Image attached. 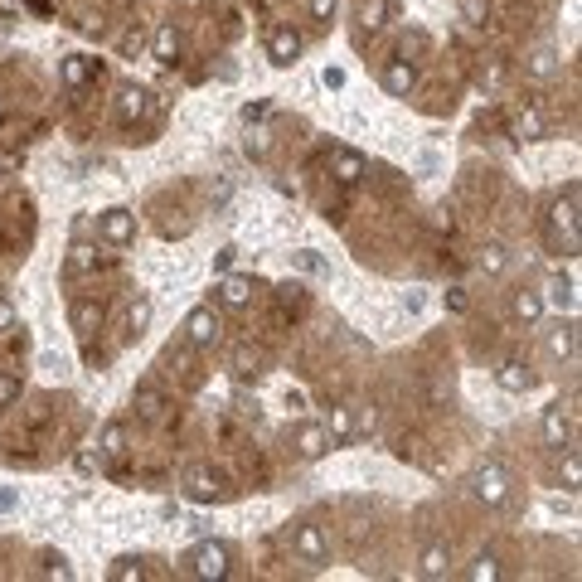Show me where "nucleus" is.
Masks as SVG:
<instances>
[{"mask_svg": "<svg viewBox=\"0 0 582 582\" xmlns=\"http://www.w3.org/2000/svg\"><path fill=\"white\" fill-rule=\"evenodd\" d=\"M311 15H316V20H330V15H335V0H311Z\"/></svg>", "mask_w": 582, "mask_h": 582, "instance_id": "obj_25", "label": "nucleus"}, {"mask_svg": "<svg viewBox=\"0 0 582 582\" xmlns=\"http://www.w3.org/2000/svg\"><path fill=\"white\" fill-rule=\"evenodd\" d=\"M320 83H325V87H345V73H340V68H325V73H320Z\"/></svg>", "mask_w": 582, "mask_h": 582, "instance_id": "obj_28", "label": "nucleus"}, {"mask_svg": "<svg viewBox=\"0 0 582 582\" xmlns=\"http://www.w3.org/2000/svg\"><path fill=\"white\" fill-rule=\"evenodd\" d=\"M296 549H301V558H311V563H320L325 558V534L316 524H306L301 534H296Z\"/></svg>", "mask_w": 582, "mask_h": 582, "instance_id": "obj_7", "label": "nucleus"}, {"mask_svg": "<svg viewBox=\"0 0 582 582\" xmlns=\"http://www.w3.org/2000/svg\"><path fill=\"white\" fill-rule=\"evenodd\" d=\"M146 107H151V102H146V92H136V87H131V92H122V112H126V117H141Z\"/></svg>", "mask_w": 582, "mask_h": 582, "instance_id": "obj_17", "label": "nucleus"}, {"mask_svg": "<svg viewBox=\"0 0 582 582\" xmlns=\"http://www.w3.org/2000/svg\"><path fill=\"white\" fill-rule=\"evenodd\" d=\"M534 73H554V54H549V49L534 54Z\"/></svg>", "mask_w": 582, "mask_h": 582, "instance_id": "obj_26", "label": "nucleus"}, {"mask_svg": "<svg viewBox=\"0 0 582 582\" xmlns=\"http://www.w3.org/2000/svg\"><path fill=\"white\" fill-rule=\"evenodd\" d=\"M480 267H485V272H500V267H505V248H485Z\"/></svg>", "mask_w": 582, "mask_h": 582, "instance_id": "obj_21", "label": "nucleus"}, {"mask_svg": "<svg viewBox=\"0 0 582 582\" xmlns=\"http://www.w3.org/2000/svg\"><path fill=\"white\" fill-rule=\"evenodd\" d=\"M190 573H194V578H223V573H228V549H223V544H204V549H194Z\"/></svg>", "mask_w": 582, "mask_h": 582, "instance_id": "obj_1", "label": "nucleus"}, {"mask_svg": "<svg viewBox=\"0 0 582 582\" xmlns=\"http://www.w3.org/2000/svg\"><path fill=\"white\" fill-rule=\"evenodd\" d=\"M10 325H15V311H10V306L0 301V330H10Z\"/></svg>", "mask_w": 582, "mask_h": 582, "instance_id": "obj_30", "label": "nucleus"}, {"mask_svg": "<svg viewBox=\"0 0 582 582\" xmlns=\"http://www.w3.org/2000/svg\"><path fill=\"white\" fill-rule=\"evenodd\" d=\"M219 291H223V301H228V306H243V301L252 296V281H243V277H228V281L219 286Z\"/></svg>", "mask_w": 582, "mask_h": 582, "instance_id": "obj_9", "label": "nucleus"}, {"mask_svg": "<svg viewBox=\"0 0 582 582\" xmlns=\"http://www.w3.org/2000/svg\"><path fill=\"white\" fill-rule=\"evenodd\" d=\"M185 330H190L194 345H214V335H219V320H214V311H194L190 320H185Z\"/></svg>", "mask_w": 582, "mask_h": 582, "instance_id": "obj_4", "label": "nucleus"}, {"mask_svg": "<svg viewBox=\"0 0 582 582\" xmlns=\"http://www.w3.org/2000/svg\"><path fill=\"white\" fill-rule=\"evenodd\" d=\"M102 451H112V456L122 451V427H117V422H112L107 432H102Z\"/></svg>", "mask_w": 582, "mask_h": 582, "instance_id": "obj_22", "label": "nucleus"}, {"mask_svg": "<svg viewBox=\"0 0 582 582\" xmlns=\"http://www.w3.org/2000/svg\"><path fill=\"white\" fill-rule=\"evenodd\" d=\"M446 563H451V558H446L442 549H427V554H422V573H427V578H442Z\"/></svg>", "mask_w": 582, "mask_h": 582, "instance_id": "obj_15", "label": "nucleus"}, {"mask_svg": "<svg viewBox=\"0 0 582 582\" xmlns=\"http://www.w3.org/2000/svg\"><path fill=\"white\" fill-rule=\"evenodd\" d=\"M126 320H131V330L141 335V325L151 320V306H146V301H136V306H131V316H126Z\"/></svg>", "mask_w": 582, "mask_h": 582, "instance_id": "obj_23", "label": "nucleus"}, {"mask_svg": "<svg viewBox=\"0 0 582 582\" xmlns=\"http://www.w3.org/2000/svg\"><path fill=\"white\" fill-rule=\"evenodd\" d=\"M136 403H141V413H146V417H156V413H161V398H156L151 388H141V393H136Z\"/></svg>", "mask_w": 582, "mask_h": 582, "instance_id": "obj_19", "label": "nucleus"}, {"mask_svg": "<svg viewBox=\"0 0 582 582\" xmlns=\"http://www.w3.org/2000/svg\"><path fill=\"white\" fill-rule=\"evenodd\" d=\"M500 384L510 388V393H519V388H529V374H524V364H505V369H500Z\"/></svg>", "mask_w": 582, "mask_h": 582, "instance_id": "obj_13", "label": "nucleus"}, {"mask_svg": "<svg viewBox=\"0 0 582 582\" xmlns=\"http://www.w3.org/2000/svg\"><path fill=\"white\" fill-rule=\"evenodd\" d=\"M475 490H480V500L500 505V500H505V490H510V480H505V471H500V466H485V471L475 475Z\"/></svg>", "mask_w": 582, "mask_h": 582, "instance_id": "obj_3", "label": "nucleus"}, {"mask_svg": "<svg viewBox=\"0 0 582 582\" xmlns=\"http://www.w3.org/2000/svg\"><path fill=\"white\" fill-rule=\"evenodd\" d=\"M360 175H364V156H360V151H335V180L355 185Z\"/></svg>", "mask_w": 582, "mask_h": 582, "instance_id": "obj_6", "label": "nucleus"}, {"mask_svg": "<svg viewBox=\"0 0 582 582\" xmlns=\"http://www.w3.org/2000/svg\"><path fill=\"white\" fill-rule=\"evenodd\" d=\"M549 301H554V306H563V311H573V306H578V296H573V281L554 277V281H549Z\"/></svg>", "mask_w": 582, "mask_h": 582, "instance_id": "obj_12", "label": "nucleus"}, {"mask_svg": "<svg viewBox=\"0 0 582 582\" xmlns=\"http://www.w3.org/2000/svg\"><path fill=\"white\" fill-rule=\"evenodd\" d=\"M519 131H524V136H539V131H544L539 112H524V117H519Z\"/></svg>", "mask_w": 582, "mask_h": 582, "instance_id": "obj_24", "label": "nucleus"}, {"mask_svg": "<svg viewBox=\"0 0 582 582\" xmlns=\"http://www.w3.org/2000/svg\"><path fill=\"white\" fill-rule=\"evenodd\" d=\"M175 49H180V39H175V25H166L161 34H156V58H175Z\"/></svg>", "mask_w": 582, "mask_h": 582, "instance_id": "obj_14", "label": "nucleus"}, {"mask_svg": "<svg viewBox=\"0 0 582 582\" xmlns=\"http://www.w3.org/2000/svg\"><path fill=\"white\" fill-rule=\"evenodd\" d=\"M384 87L393 92V97H403V92L413 87V68H408V63H388V73H384Z\"/></svg>", "mask_w": 582, "mask_h": 582, "instance_id": "obj_8", "label": "nucleus"}, {"mask_svg": "<svg viewBox=\"0 0 582 582\" xmlns=\"http://www.w3.org/2000/svg\"><path fill=\"white\" fill-rule=\"evenodd\" d=\"M330 422H335V437H345V432H350V413H345V408H335Z\"/></svg>", "mask_w": 582, "mask_h": 582, "instance_id": "obj_27", "label": "nucleus"}, {"mask_svg": "<svg viewBox=\"0 0 582 582\" xmlns=\"http://www.w3.org/2000/svg\"><path fill=\"white\" fill-rule=\"evenodd\" d=\"M267 49H272V63H291V58L301 54V39H296L291 29H272V39H267Z\"/></svg>", "mask_w": 582, "mask_h": 582, "instance_id": "obj_5", "label": "nucleus"}, {"mask_svg": "<svg viewBox=\"0 0 582 582\" xmlns=\"http://www.w3.org/2000/svg\"><path fill=\"white\" fill-rule=\"evenodd\" d=\"M63 78H68V83H83V78H87V63H83V58H68V63H63Z\"/></svg>", "mask_w": 582, "mask_h": 582, "instance_id": "obj_18", "label": "nucleus"}, {"mask_svg": "<svg viewBox=\"0 0 582 582\" xmlns=\"http://www.w3.org/2000/svg\"><path fill=\"white\" fill-rule=\"evenodd\" d=\"M549 350H554V355H573V330H558L554 340H549Z\"/></svg>", "mask_w": 582, "mask_h": 582, "instance_id": "obj_20", "label": "nucleus"}, {"mask_svg": "<svg viewBox=\"0 0 582 582\" xmlns=\"http://www.w3.org/2000/svg\"><path fill=\"white\" fill-rule=\"evenodd\" d=\"M539 311H544V296H534V291H519L514 296V316L519 320H539Z\"/></svg>", "mask_w": 582, "mask_h": 582, "instance_id": "obj_10", "label": "nucleus"}, {"mask_svg": "<svg viewBox=\"0 0 582 582\" xmlns=\"http://www.w3.org/2000/svg\"><path fill=\"white\" fill-rule=\"evenodd\" d=\"M131 233H136V223H131L126 209H107V214H102V238H107V243H126Z\"/></svg>", "mask_w": 582, "mask_h": 582, "instance_id": "obj_2", "label": "nucleus"}, {"mask_svg": "<svg viewBox=\"0 0 582 582\" xmlns=\"http://www.w3.org/2000/svg\"><path fill=\"white\" fill-rule=\"evenodd\" d=\"M190 495H194V500H214V495H219V485H214L204 471H194V475H190Z\"/></svg>", "mask_w": 582, "mask_h": 582, "instance_id": "obj_16", "label": "nucleus"}, {"mask_svg": "<svg viewBox=\"0 0 582 582\" xmlns=\"http://www.w3.org/2000/svg\"><path fill=\"white\" fill-rule=\"evenodd\" d=\"M296 446H301V456H320V451H325V432H320V427H301Z\"/></svg>", "mask_w": 582, "mask_h": 582, "instance_id": "obj_11", "label": "nucleus"}, {"mask_svg": "<svg viewBox=\"0 0 582 582\" xmlns=\"http://www.w3.org/2000/svg\"><path fill=\"white\" fill-rule=\"evenodd\" d=\"M10 393H15V384H5V379H0V403H5Z\"/></svg>", "mask_w": 582, "mask_h": 582, "instance_id": "obj_31", "label": "nucleus"}, {"mask_svg": "<svg viewBox=\"0 0 582 582\" xmlns=\"http://www.w3.org/2000/svg\"><path fill=\"white\" fill-rule=\"evenodd\" d=\"M233 257H238V252H233V248H223L219 257H214V267H219V272H228V267H233Z\"/></svg>", "mask_w": 582, "mask_h": 582, "instance_id": "obj_29", "label": "nucleus"}]
</instances>
